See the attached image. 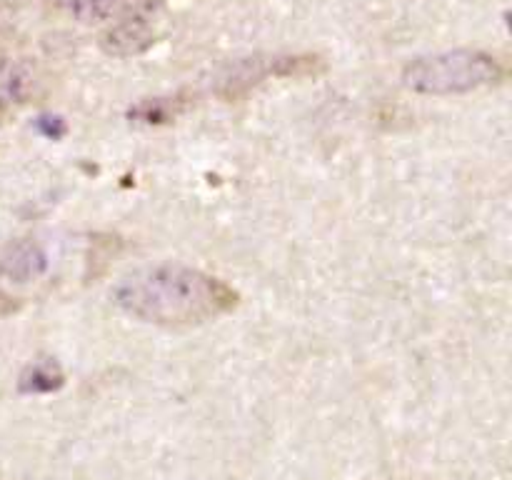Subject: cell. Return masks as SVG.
<instances>
[{"mask_svg": "<svg viewBox=\"0 0 512 480\" xmlns=\"http://www.w3.org/2000/svg\"><path fill=\"white\" fill-rule=\"evenodd\" d=\"M165 8V0H115V13L120 18H135L153 23L155 15Z\"/></svg>", "mask_w": 512, "mask_h": 480, "instance_id": "8", "label": "cell"}, {"mask_svg": "<svg viewBox=\"0 0 512 480\" xmlns=\"http://www.w3.org/2000/svg\"><path fill=\"white\" fill-rule=\"evenodd\" d=\"M115 303L143 323L185 328L230 313L238 305V293L203 270L165 263L128 275L115 288Z\"/></svg>", "mask_w": 512, "mask_h": 480, "instance_id": "1", "label": "cell"}, {"mask_svg": "<svg viewBox=\"0 0 512 480\" xmlns=\"http://www.w3.org/2000/svg\"><path fill=\"white\" fill-rule=\"evenodd\" d=\"M45 268H48V255L33 240L10 243L0 253V275L13 283H30V280L40 278Z\"/></svg>", "mask_w": 512, "mask_h": 480, "instance_id": "4", "label": "cell"}, {"mask_svg": "<svg viewBox=\"0 0 512 480\" xmlns=\"http://www.w3.org/2000/svg\"><path fill=\"white\" fill-rule=\"evenodd\" d=\"M35 90V75L23 60L0 58V103L3 108L23 105Z\"/></svg>", "mask_w": 512, "mask_h": 480, "instance_id": "5", "label": "cell"}, {"mask_svg": "<svg viewBox=\"0 0 512 480\" xmlns=\"http://www.w3.org/2000/svg\"><path fill=\"white\" fill-rule=\"evenodd\" d=\"M100 50L110 58H135L143 55L158 43L153 23L135 18H115L108 28L100 33Z\"/></svg>", "mask_w": 512, "mask_h": 480, "instance_id": "3", "label": "cell"}, {"mask_svg": "<svg viewBox=\"0 0 512 480\" xmlns=\"http://www.w3.org/2000/svg\"><path fill=\"white\" fill-rule=\"evenodd\" d=\"M60 383H63V375H60L55 365H33L20 378V390L23 393H50Z\"/></svg>", "mask_w": 512, "mask_h": 480, "instance_id": "7", "label": "cell"}, {"mask_svg": "<svg viewBox=\"0 0 512 480\" xmlns=\"http://www.w3.org/2000/svg\"><path fill=\"white\" fill-rule=\"evenodd\" d=\"M15 308H18V305L13 303V298H10V295H5V293H0V315L13 313Z\"/></svg>", "mask_w": 512, "mask_h": 480, "instance_id": "9", "label": "cell"}, {"mask_svg": "<svg viewBox=\"0 0 512 480\" xmlns=\"http://www.w3.org/2000/svg\"><path fill=\"white\" fill-rule=\"evenodd\" d=\"M68 15L83 25H100L113 20L115 0H60Z\"/></svg>", "mask_w": 512, "mask_h": 480, "instance_id": "6", "label": "cell"}, {"mask_svg": "<svg viewBox=\"0 0 512 480\" xmlns=\"http://www.w3.org/2000/svg\"><path fill=\"white\" fill-rule=\"evenodd\" d=\"M3 113H5V108H3V103H0V118H3Z\"/></svg>", "mask_w": 512, "mask_h": 480, "instance_id": "10", "label": "cell"}, {"mask_svg": "<svg viewBox=\"0 0 512 480\" xmlns=\"http://www.w3.org/2000/svg\"><path fill=\"white\" fill-rule=\"evenodd\" d=\"M505 68L493 53L475 48L420 55L403 68V85L420 95H465L503 83Z\"/></svg>", "mask_w": 512, "mask_h": 480, "instance_id": "2", "label": "cell"}]
</instances>
